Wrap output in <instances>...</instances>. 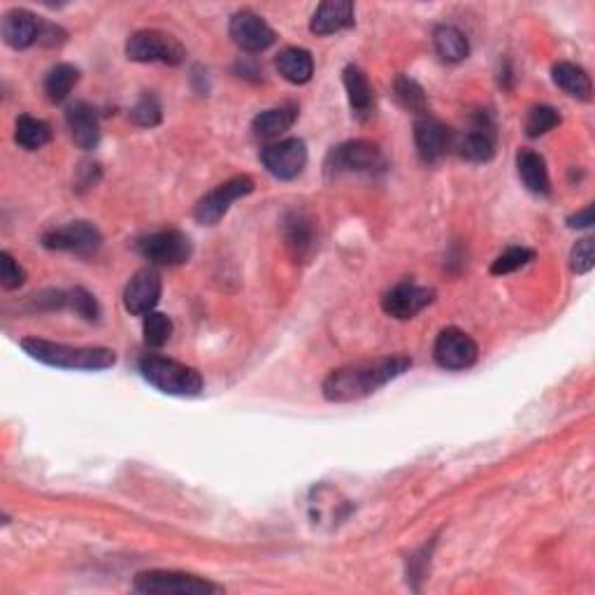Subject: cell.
<instances>
[{"label": "cell", "instance_id": "1", "mask_svg": "<svg viewBox=\"0 0 595 595\" xmlns=\"http://www.w3.org/2000/svg\"><path fill=\"white\" fill-rule=\"evenodd\" d=\"M412 368V358L384 356L375 361H358L342 365L324 379V398L331 403H354L384 389L393 379L403 377Z\"/></svg>", "mask_w": 595, "mask_h": 595}, {"label": "cell", "instance_id": "2", "mask_svg": "<svg viewBox=\"0 0 595 595\" xmlns=\"http://www.w3.org/2000/svg\"><path fill=\"white\" fill-rule=\"evenodd\" d=\"M21 349L35 361L61 370L98 372L112 368L117 363V354L107 347H73V344L26 338L21 340Z\"/></svg>", "mask_w": 595, "mask_h": 595}, {"label": "cell", "instance_id": "3", "mask_svg": "<svg viewBox=\"0 0 595 595\" xmlns=\"http://www.w3.org/2000/svg\"><path fill=\"white\" fill-rule=\"evenodd\" d=\"M140 372L149 384L156 389L168 393V396L193 398L203 391V375L196 368L172 361L163 356H147L140 361Z\"/></svg>", "mask_w": 595, "mask_h": 595}, {"label": "cell", "instance_id": "4", "mask_svg": "<svg viewBox=\"0 0 595 595\" xmlns=\"http://www.w3.org/2000/svg\"><path fill=\"white\" fill-rule=\"evenodd\" d=\"M133 589L145 595H217L224 589L196 575L172 570H149L135 577Z\"/></svg>", "mask_w": 595, "mask_h": 595}, {"label": "cell", "instance_id": "5", "mask_svg": "<svg viewBox=\"0 0 595 595\" xmlns=\"http://www.w3.org/2000/svg\"><path fill=\"white\" fill-rule=\"evenodd\" d=\"M126 56L135 63H166L179 66L184 61V47L168 33L138 31L126 42Z\"/></svg>", "mask_w": 595, "mask_h": 595}, {"label": "cell", "instance_id": "6", "mask_svg": "<svg viewBox=\"0 0 595 595\" xmlns=\"http://www.w3.org/2000/svg\"><path fill=\"white\" fill-rule=\"evenodd\" d=\"M382 152L370 140H349L333 147L326 159V175L338 177L347 172H372L382 168Z\"/></svg>", "mask_w": 595, "mask_h": 595}, {"label": "cell", "instance_id": "7", "mask_svg": "<svg viewBox=\"0 0 595 595\" xmlns=\"http://www.w3.org/2000/svg\"><path fill=\"white\" fill-rule=\"evenodd\" d=\"M252 191H254L252 177H247V175L231 177L228 182L219 184L217 189L210 191L205 198L198 200L196 210H193V217H196L198 224H203V226L219 224V221L226 217V212L231 210L235 200L249 196Z\"/></svg>", "mask_w": 595, "mask_h": 595}, {"label": "cell", "instance_id": "8", "mask_svg": "<svg viewBox=\"0 0 595 595\" xmlns=\"http://www.w3.org/2000/svg\"><path fill=\"white\" fill-rule=\"evenodd\" d=\"M42 245L52 252H70L77 256L96 254L103 245V235L89 221H73L61 228H52L42 235Z\"/></svg>", "mask_w": 595, "mask_h": 595}, {"label": "cell", "instance_id": "9", "mask_svg": "<svg viewBox=\"0 0 595 595\" xmlns=\"http://www.w3.org/2000/svg\"><path fill=\"white\" fill-rule=\"evenodd\" d=\"M138 252L152 265L175 268L191 258V240L182 231H159L138 242Z\"/></svg>", "mask_w": 595, "mask_h": 595}, {"label": "cell", "instance_id": "10", "mask_svg": "<svg viewBox=\"0 0 595 595\" xmlns=\"http://www.w3.org/2000/svg\"><path fill=\"white\" fill-rule=\"evenodd\" d=\"M433 356L444 370H465L477 363L479 347L461 328H444L435 340Z\"/></svg>", "mask_w": 595, "mask_h": 595}, {"label": "cell", "instance_id": "11", "mask_svg": "<svg viewBox=\"0 0 595 595\" xmlns=\"http://www.w3.org/2000/svg\"><path fill=\"white\" fill-rule=\"evenodd\" d=\"M454 149L470 163H486L496 154V128L486 114L470 119L468 128L454 138Z\"/></svg>", "mask_w": 595, "mask_h": 595}, {"label": "cell", "instance_id": "12", "mask_svg": "<svg viewBox=\"0 0 595 595\" xmlns=\"http://www.w3.org/2000/svg\"><path fill=\"white\" fill-rule=\"evenodd\" d=\"M261 161L272 177L296 179L307 166V147L298 138L270 142L268 147H263Z\"/></svg>", "mask_w": 595, "mask_h": 595}, {"label": "cell", "instance_id": "13", "mask_svg": "<svg viewBox=\"0 0 595 595\" xmlns=\"http://www.w3.org/2000/svg\"><path fill=\"white\" fill-rule=\"evenodd\" d=\"M435 291L428 286H419L414 282H400L382 298L384 312L393 319H412L419 312H424L426 307L433 303Z\"/></svg>", "mask_w": 595, "mask_h": 595}, {"label": "cell", "instance_id": "14", "mask_svg": "<svg viewBox=\"0 0 595 595\" xmlns=\"http://www.w3.org/2000/svg\"><path fill=\"white\" fill-rule=\"evenodd\" d=\"M161 289V275L154 268L135 272L131 282H128L124 289V307L131 314L147 317V314L154 312V307L159 305Z\"/></svg>", "mask_w": 595, "mask_h": 595}, {"label": "cell", "instance_id": "15", "mask_svg": "<svg viewBox=\"0 0 595 595\" xmlns=\"http://www.w3.org/2000/svg\"><path fill=\"white\" fill-rule=\"evenodd\" d=\"M228 31H231V38L235 45L245 49L249 54L265 52V49H268L277 38L275 31L265 24V19H261L258 14L249 10L233 14L231 28H228Z\"/></svg>", "mask_w": 595, "mask_h": 595}, {"label": "cell", "instance_id": "16", "mask_svg": "<svg viewBox=\"0 0 595 595\" xmlns=\"http://www.w3.org/2000/svg\"><path fill=\"white\" fill-rule=\"evenodd\" d=\"M414 142H417L419 156L426 163H435L447 154V149L454 145V135L440 119L430 117V114H421L414 124Z\"/></svg>", "mask_w": 595, "mask_h": 595}, {"label": "cell", "instance_id": "17", "mask_svg": "<svg viewBox=\"0 0 595 595\" xmlns=\"http://www.w3.org/2000/svg\"><path fill=\"white\" fill-rule=\"evenodd\" d=\"M66 121L70 128V135H73L75 145L80 149H96L100 142V121L96 110L84 100H75L73 105H68L66 110Z\"/></svg>", "mask_w": 595, "mask_h": 595}, {"label": "cell", "instance_id": "18", "mask_svg": "<svg viewBox=\"0 0 595 595\" xmlns=\"http://www.w3.org/2000/svg\"><path fill=\"white\" fill-rule=\"evenodd\" d=\"M344 89H347L351 114L358 121H370L375 117V91H372V84L361 68H344Z\"/></svg>", "mask_w": 595, "mask_h": 595}, {"label": "cell", "instance_id": "19", "mask_svg": "<svg viewBox=\"0 0 595 595\" xmlns=\"http://www.w3.org/2000/svg\"><path fill=\"white\" fill-rule=\"evenodd\" d=\"M42 24L33 12L10 10L3 17V40L12 49H28L40 40Z\"/></svg>", "mask_w": 595, "mask_h": 595}, {"label": "cell", "instance_id": "20", "mask_svg": "<svg viewBox=\"0 0 595 595\" xmlns=\"http://www.w3.org/2000/svg\"><path fill=\"white\" fill-rule=\"evenodd\" d=\"M354 26V3L349 0H326L314 12L310 31L314 35H333Z\"/></svg>", "mask_w": 595, "mask_h": 595}, {"label": "cell", "instance_id": "21", "mask_svg": "<svg viewBox=\"0 0 595 595\" xmlns=\"http://www.w3.org/2000/svg\"><path fill=\"white\" fill-rule=\"evenodd\" d=\"M516 168H519V177L523 186L535 196H549L551 182H549V170L547 163L533 149H521L516 154Z\"/></svg>", "mask_w": 595, "mask_h": 595}, {"label": "cell", "instance_id": "22", "mask_svg": "<svg viewBox=\"0 0 595 595\" xmlns=\"http://www.w3.org/2000/svg\"><path fill=\"white\" fill-rule=\"evenodd\" d=\"M298 119V107L296 105H282V107H272V110H265L258 114L252 124V131L256 138L263 140H275L279 135H284L289 128L296 124Z\"/></svg>", "mask_w": 595, "mask_h": 595}, {"label": "cell", "instance_id": "23", "mask_svg": "<svg viewBox=\"0 0 595 595\" xmlns=\"http://www.w3.org/2000/svg\"><path fill=\"white\" fill-rule=\"evenodd\" d=\"M551 77H554L558 89H563L568 96L577 100H591L593 84L584 68H579L570 61H558L556 66L551 68Z\"/></svg>", "mask_w": 595, "mask_h": 595}, {"label": "cell", "instance_id": "24", "mask_svg": "<svg viewBox=\"0 0 595 595\" xmlns=\"http://www.w3.org/2000/svg\"><path fill=\"white\" fill-rule=\"evenodd\" d=\"M277 70L286 82L307 84L314 75L312 54L303 47H289L277 56Z\"/></svg>", "mask_w": 595, "mask_h": 595}, {"label": "cell", "instance_id": "25", "mask_svg": "<svg viewBox=\"0 0 595 595\" xmlns=\"http://www.w3.org/2000/svg\"><path fill=\"white\" fill-rule=\"evenodd\" d=\"M284 240L289 252L296 258H303L312 249L314 242V228L312 221L303 212H291L284 219Z\"/></svg>", "mask_w": 595, "mask_h": 595}, {"label": "cell", "instance_id": "26", "mask_svg": "<svg viewBox=\"0 0 595 595\" xmlns=\"http://www.w3.org/2000/svg\"><path fill=\"white\" fill-rule=\"evenodd\" d=\"M433 40H435L437 54H440L444 61L458 63V61L468 59L470 45H468V40H465V35L458 31V28H454V26H437Z\"/></svg>", "mask_w": 595, "mask_h": 595}, {"label": "cell", "instance_id": "27", "mask_svg": "<svg viewBox=\"0 0 595 595\" xmlns=\"http://www.w3.org/2000/svg\"><path fill=\"white\" fill-rule=\"evenodd\" d=\"M49 138H52V128H49L47 121L35 119V117H24L17 119V128H14V140H17L19 147H24L26 152H35V149L45 147Z\"/></svg>", "mask_w": 595, "mask_h": 595}, {"label": "cell", "instance_id": "28", "mask_svg": "<svg viewBox=\"0 0 595 595\" xmlns=\"http://www.w3.org/2000/svg\"><path fill=\"white\" fill-rule=\"evenodd\" d=\"M80 82V70L70 63H59L49 70L45 77V93L52 103H63L70 96V91L75 89V84Z\"/></svg>", "mask_w": 595, "mask_h": 595}, {"label": "cell", "instance_id": "29", "mask_svg": "<svg viewBox=\"0 0 595 595\" xmlns=\"http://www.w3.org/2000/svg\"><path fill=\"white\" fill-rule=\"evenodd\" d=\"M393 91H396V98L398 103L405 107L407 112L412 114H426L428 110V98H426V91L421 89L419 82H414L412 77H398L396 84H393Z\"/></svg>", "mask_w": 595, "mask_h": 595}, {"label": "cell", "instance_id": "30", "mask_svg": "<svg viewBox=\"0 0 595 595\" xmlns=\"http://www.w3.org/2000/svg\"><path fill=\"white\" fill-rule=\"evenodd\" d=\"M561 124V114L551 105H535L526 117V135L528 138H540Z\"/></svg>", "mask_w": 595, "mask_h": 595}, {"label": "cell", "instance_id": "31", "mask_svg": "<svg viewBox=\"0 0 595 595\" xmlns=\"http://www.w3.org/2000/svg\"><path fill=\"white\" fill-rule=\"evenodd\" d=\"M142 333H145V342L149 347H163L172 335V321L161 312H149L145 324H142Z\"/></svg>", "mask_w": 595, "mask_h": 595}, {"label": "cell", "instance_id": "32", "mask_svg": "<svg viewBox=\"0 0 595 595\" xmlns=\"http://www.w3.org/2000/svg\"><path fill=\"white\" fill-rule=\"evenodd\" d=\"M535 258L533 249L526 247H510L507 252L500 254L491 265V275H510V272L521 270L523 265H528Z\"/></svg>", "mask_w": 595, "mask_h": 595}, {"label": "cell", "instance_id": "33", "mask_svg": "<svg viewBox=\"0 0 595 595\" xmlns=\"http://www.w3.org/2000/svg\"><path fill=\"white\" fill-rule=\"evenodd\" d=\"M131 117L135 124L142 128L159 126L163 119V107L159 103V98L152 96V93H145V96L138 100V105H135L131 110Z\"/></svg>", "mask_w": 595, "mask_h": 595}, {"label": "cell", "instance_id": "34", "mask_svg": "<svg viewBox=\"0 0 595 595\" xmlns=\"http://www.w3.org/2000/svg\"><path fill=\"white\" fill-rule=\"evenodd\" d=\"M24 282H26V270L21 268L19 261H14L10 252L0 254V284H3V289L7 291L19 289Z\"/></svg>", "mask_w": 595, "mask_h": 595}, {"label": "cell", "instance_id": "35", "mask_svg": "<svg viewBox=\"0 0 595 595\" xmlns=\"http://www.w3.org/2000/svg\"><path fill=\"white\" fill-rule=\"evenodd\" d=\"M68 307L70 310H75L86 321H98V317H100V307L96 303V298H93L91 293L84 289L68 291Z\"/></svg>", "mask_w": 595, "mask_h": 595}, {"label": "cell", "instance_id": "36", "mask_svg": "<svg viewBox=\"0 0 595 595\" xmlns=\"http://www.w3.org/2000/svg\"><path fill=\"white\" fill-rule=\"evenodd\" d=\"M593 263H595L593 240H589V238L579 240L575 245V249H572V254H570L572 270H575L577 275H586V272L593 270Z\"/></svg>", "mask_w": 595, "mask_h": 595}, {"label": "cell", "instance_id": "37", "mask_svg": "<svg viewBox=\"0 0 595 595\" xmlns=\"http://www.w3.org/2000/svg\"><path fill=\"white\" fill-rule=\"evenodd\" d=\"M66 40V33L61 31L59 26H52V24H42V31H40V45H61V42Z\"/></svg>", "mask_w": 595, "mask_h": 595}, {"label": "cell", "instance_id": "38", "mask_svg": "<svg viewBox=\"0 0 595 595\" xmlns=\"http://www.w3.org/2000/svg\"><path fill=\"white\" fill-rule=\"evenodd\" d=\"M570 228H591L593 226V205H586L582 212L572 214L568 219Z\"/></svg>", "mask_w": 595, "mask_h": 595}]
</instances>
